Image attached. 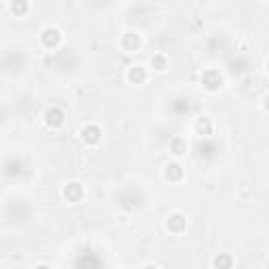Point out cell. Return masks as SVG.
Wrapping results in <instances>:
<instances>
[{
  "label": "cell",
  "instance_id": "6da1fadb",
  "mask_svg": "<svg viewBox=\"0 0 269 269\" xmlns=\"http://www.w3.org/2000/svg\"><path fill=\"white\" fill-rule=\"evenodd\" d=\"M202 86H204L206 91H210V93L219 91V88L223 86V76L219 74V70L208 68V70L202 74Z\"/></svg>",
  "mask_w": 269,
  "mask_h": 269
},
{
  "label": "cell",
  "instance_id": "7a4b0ae2",
  "mask_svg": "<svg viewBox=\"0 0 269 269\" xmlns=\"http://www.w3.org/2000/svg\"><path fill=\"white\" fill-rule=\"evenodd\" d=\"M40 40H42V44L47 47V49H57L61 44V40H63V34H61V30L59 28H44L42 30V34H40Z\"/></svg>",
  "mask_w": 269,
  "mask_h": 269
},
{
  "label": "cell",
  "instance_id": "3957f363",
  "mask_svg": "<svg viewBox=\"0 0 269 269\" xmlns=\"http://www.w3.org/2000/svg\"><path fill=\"white\" fill-rule=\"evenodd\" d=\"M44 122H47V126H51V128H59V126H63V122H65V111L61 109V107H49L47 111H44Z\"/></svg>",
  "mask_w": 269,
  "mask_h": 269
},
{
  "label": "cell",
  "instance_id": "277c9868",
  "mask_svg": "<svg viewBox=\"0 0 269 269\" xmlns=\"http://www.w3.org/2000/svg\"><path fill=\"white\" fill-rule=\"evenodd\" d=\"M80 139H82L86 145H97V143L101 141V128H99L97 124H86V126H82Z\"/></svg>",
  "mask_w": 269,
  "mask_h": 269
},
{
  "label": "cell",
  "instance_id": "5b68a950",
  "mask_svg": "<svg viewBox=\"0 0 269 269\" xmlns=\"http://www.w3.org/2000/svg\"><path fill=\"white\" fill-rule=\"evenodd\" d=\"M82 196H84V187H82L78 181H72V183H68V185L63 187V198H65L68 202H72V204L80 202Z\"/></svg>",
  "mask_w": 269,
  "mask_h": 269
},
{
  "label": "cell",
  "instance_id": "8992f818",
  "mask_svg": "<svg viewBox=\"0 0 269 269\" xmlns=\"http://www.w3.org/2000/svg\"><path fill=\"white\" fill-rule=\"evenodd\" d=\"M185 227H187V219H185L183 213H172V215H168V219H166V229H168L170 234H181Z\"/></svg>",
  "mask_w": 269,
  "mask_h": 269
},
{
  "label": "cell",
  "instance_id": "52a82bcc",
  "mask_svg": "<svg viewBox=\"0 0 269 269\" xmlns=\"http://www.w3.org/2000/svg\"><path fill=\"white\" fill-rule=\"evenodd\" d=\"M120 47L126 51V53H134L141 49V36L137 32H126L120 40Z\"/></svg>",
  "mask_w": 269,
  "mask_h": 269
},
{
  "label": "cell",
  "instance_id": "ba28073f",
  "mask_svg": "<svg viewBox=\"0 0 269 269\" xmlns=\"http://www.w3.org/2000/svg\"><path fill=\"white\" fill-rule=\"evenodd\" d=\"M126 80L130 84H143L147 80V70L143 65H130L126 72Z\"/></svg>",
  "mask_w": 269,
  "mask_h": 269
},
{
  "label": "cell",
  "instance_id": "9c48e42d",
  "mask_svg": "<svg viewBox=\"0 0 269 269\" xmlns=\"http://www.w3.org/2000/svg\"><path fill=\"white\" fill-rule=\"evenodd\" d=\"M164 179L170 181V183H179L183 179V166L172 162V164H166L164 166Z\"/></svg>",
  "mask_w": 269,
  "mask_h": 269
},
{
  "label": "cell",
  "instance_id": "30bf717a",
  "mask_svg": "<svg viewBox=\"0 0 269 269\" xmlns=\"http://www.w3.org/2000/svg\"><path fill=\"white\" fill-rule=\"evenodd\" d=\"M194 128H196L198 134H202V137H208V134H213V120H210L208 116H200L196 120Z\"/></svg>",
  "mask_w": 269,
  "mask_h": 269
},
{
  "label": "cell",
  "instance_id": "8fae6325",
  "mask_svg": "<svg viewBox=\"0 0 269 269\" xmlns=\"http://www.w3.org/2000/svg\"><path fill=\"white\" fill-rule=\"evenodd\" d=\"M213 267L215 269H232L234 267V257L229 255V253H219L213 259Z\"/></svg>",
  "mask_w": 269,
  "mask_h": 269
},
{
  "label": "cell",
  "instance_id": "7c38bea8",
  "mask_svg": "<svg viewBox=\"0 0 269 269\" xmlns=\"http://www.w3.org/2000/svg\"><path fill=\"white\" fill-rule=\"evenodd\" d=\"M151 70L153 72H158V74H162V72H166L168 70V59L162 55V53H158V55H153L151 57Z\"/></svg>",
  "mask_w": 269,
  "mask_h": 269
},
{
  "label": "cell",
  "instance_id": "4fadbf2b",
  "mask_svg": "<svg viewBox=\"0 0 269 269\" xmlns=\"http://www.w3.org/2000/svg\"><path fill=\"white\" fill-rule=\"evenodd\" d=\"M170 151L175 153V156H183V153L187 151V141L183 137H175V139H170Z\"/></svg>",
  "mask_w": 269,
  "mask_h": 269
},
{
  "label": "cell",
  "instance_id": "5bb4252c",
  "mask_svg": "<svg viewBox=\"0 0 269 269\" xmlns=\"http://www.w3.org/2000/svg\"><path fill=\"white\" fill-rule=\"evenodd\" d=\"M11 13L13 15H17V17H21V15H26L28 11H30V5L28 3H24V0H17V3H11Z\"/></svg>",
  "mask_w": 269,
  "mask_h": 269
},
{
  "label": "cell",
  "instance_id": "9a60e30c",
  "mask_svg": "<svg viewBox=\"0 0 269 269\" xmlns=\"http://www.w3.org/2000/svg\"><path fill=\"white\" fill-rule=\"evenodd\" d=\"M34 269H51V267H49V265H36Z\"/></svg>",
  "mask_w": 269,
  "mask_h": 269
},
{
  "label": "cell",
  "instance_id": "2e32d148",
  "mask_svg": "<svg viewBox=\"0 0 269 269\" xmlns=\"http://www.w3.org/2000/svg\"><path fill=\"white\" fill-rule=\"evenodd\" d=\"M143 269H158V267H156V265H145Z\"/></svg>",
  "mask_w": 269,
  "mask_h": 269
}]
</instances>
